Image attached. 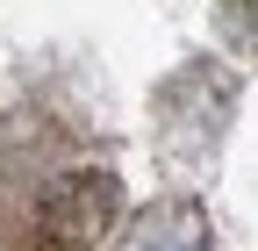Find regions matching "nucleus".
Segmentation results:
<instances>
[{"instance_id": "1", "label": "nucleus", "mask_w": 258, "mask_h": 251, "mask_svg": "<svg viewBox=\"0 0 258 251\" xmlns=\"http://www.w3.org/2000/svg\"><path fill=\"white\" fill-rule=\"evenodd\" d=\"M129 251H208V237H201V223H194V215L165 208V215H151V223L137 230V244H129Z\"/></svg>"}]
</instances>
